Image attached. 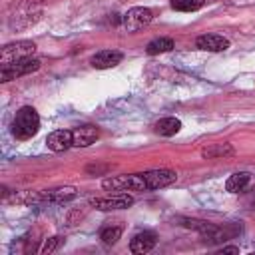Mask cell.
I'll list each match as a JSON object with an SVG mask.
<instances>
[{
    "mask_svg": "<svg viewBox=\"0 0 255 255\" xmlns=\"http://www.w3.org/2000/svg\"><path fill=\"white\" fill-rule=\"evenodd\" d=\"M40 129V116L32 106H24L16 112L14 120H12V135L20 141L30 139L32 135H36Z\"/></svg>",
    "mask_w": 255,
    "mask_h": 255,
    "instance_id": "3",
    "label": "cell"
},
{
    "mask_svg": "<svg viewBox=\"0 0 255 255\" xmlns=\"http://www.w3.org/2000/svg\"><path fill=\"white\" fill-rule=\"evenodd\" d=\"M169 4L177 12H195L205 4V0H169Z\"/></svg>",
    "mask_w": 255,
    "mask_h": 255,
    "instance_id": "19",
    "label": "cell"
},
{
    "mask_svg": "<svg viewBox=\"0 0 255 255\" xmlns=\"http://www.w3.org/2000/svg\"><path fill=\"white\" fill-rule=\"evenodd\" d=\"M179 129H181V122H179L177 118H163V120H159V122L155 124V131H157L159 135H165V137L175 135Z\"/></svg>",
    "mask_w": 255,
    "mask_h": 255,
    "instance_id": "16",
    "label": "cell"
},
{
    "mask_svg": "<svg viewBox=\"0 0 255 255\" xmlns=\"http://www.w3.org/2000/svg\"><path fill=\"white\" fill-rule=\"evenodd\" d=\"M122 60H124V54L122 52H118V50H102V52H98V54L92 56L90 64L94 68H98V70H106V68L118 66Z\"/></svg>",
    "mask_w": 255,
    "mask_h": 255,
    "instance_id": "12",
    "label": "cell"
},
{
    "mask_svg": "<svg viewBox=\"0 0 255 255\" xmlns=\"http://www.w3.org/2000/svg\"><path fill=\"white\" fill-rule=\"evenodd\" d=\"M155 241H157V237H155L153 231H141V233L131 237L129 251L131 253H147V251H151L155 247Z\"/></svg>",
    "mask_w": 255,
    "mask_h": 255,
    "instance_id": "14",
    "label": "cell"
},
{
    "mask_svg": "<svg viewBox=\"0 0 255 255\" xmlns=\"http://www.w3.org/2000/svg\"><path fill=\"white\" fill-rule=\"evenodd\" d=\"M58 245H60V237H58V235H54V237H50V239H44V243H42V247H40V253H42V255H48V253H52Z\"/></svg>",
    "mask_w": 255,
    "mask_h": 255,
    "instance_id": "20",
    "label": "cell"
},
{
    "mask_svg": "<svg viewBox=\"0 0 255 255\" xmlns=\"http://www.w3.org/2000/svg\"><path fill=\"white\" fill-rule=\"evenodd\" d=\"M100 135V129L96 126H80L76 129H72V143L74 147H88L92 145Z\"/></svg>",
    "mask_w": 255,
    "mask_h": 255,
    "instance_id": "11",
    "label": "cell"
},
{
    "mask_svg": "<svg viewBox=\"0 0 255 255\" xmlns=\"http://www.w3.org/2000/svg\"><path fill=\"white\" fill-rule=\"evenodd\" d=\"M42 16V8L34 2H22L14 8V12L8 16V26L12 30H22V28H28L32 24H36Z\"/></svg>",
    "mask_w": 255,
    "mask_h": 255,
    "instance_id": "4",
    "label": "cell"
},
{
    "mask_svg": "<svg viewBox=\"0 0 255 255\" xmlns=\"http://www.w3.org/2000/svg\"><path fill=\"white\" fill-rule=\"evenodd\" d=\"M195 46L205 52H223L229 48V40L219 34H201V36H197Z\"/></svg>",
    "mask_w": 255,
    "mask_h": 255,
    "instance_id": "10",
    "label": "cell"
},
{
    "mask_svg": "<svg viewBox=\"0 0 255 255\" xmlns=\"http://www.w3.org/2000/svg\"><path fill=\"white\" fill-rule=\"evenodd\" d=\"M90 205L100 211L128 209L133 205V197L128 193H116V195H106V197H94V199H90Z\"/></svg>",
    "mask_w": 255,
    "mask_h": 255,
    "instance_id": "8",
    "label": "cell"
},
{
    "mask_svg": "<svg viewBox=\"0 0 255 255\" xmlns=\"http://www.w3.org/2000/svg\"><path fill=\"white\" fill-rule=\"evenodd\" d=\"M255 187V175L249 171H237L225 181V189L229 193H247Z\"/></svg>",
    "mask_w": 255,
    "mask_h": 255,
    "instance_id": "9",
    "label": "cell"
},
{
    "mask_svg": "<svg viewBox=\"0 0 255 255\" xmlns=\"http://www.w3.org/2000/svg\"><path fill=\"white\" fill-rule=\"evenodd\" d=\"M46 145L52 151H66V149H70L74 145L72 143V131L70 129H56V131H52L46 137Z\"/></svg>",
    "mask_w": 255,
    "mask_h": 255,
    "instance_id": "13",
    "label": "cell"
},
{
    "mask_svg": "<svg viewBox=\"0 0 255 255\" xmlns=\"http://www.w3.org/2000/svg\"><path fill=\"white\" fill-rule=\"evenodd\" d=\"M124 233V227L122 225H106L100 229V239L106 243V245H114Z\"/></svg>",
    "mask_w": 255,
    "mask_h": 255,
    "instance_id": "18",
    "label": "cell"
},
{
    "mask_svg": "<svg viewBox=\"0 0 255 255\" xmlns=\"http://www.w3.org/2000/svg\"><path fill=\"white\" fill-rule=\"evenodd\" d=\"M74 197H76V187L64 185V187L42 189V191H20L18 195H14V201H18V203H40V201L64 203V201H70Z\"/></svg>",
    "mask_w": 255,
    "mask_h": 255,
    "instance_id": "2",
    "label": "cell"
},
{
    "mask_svg": "<svg viewBox=\"0 0 255 255\" xmlns=\"http://www.w3.org/2000/svg\"><path fill=\"white\" fill-rule=\"evenodd\" d=\"M219 253H239V249L237 247H221Z\"/></svg>",
    "mask_w": 255,
    "mask_h": 255,
    "instance_id": "21",
    "label": "cell"
},
{
    "mask_svg": "<svg viewBox=\"0 0 255 255\" xmlns=\"http://www.w3.org/2000/svg\"><path fill=\"white\" fill-rule=\"evenodd\" d=\"M36 52V44L32 40H18V42H10L2 48L0 52V64L2 66H8L16 60H22V58H30L34 56Z\"/></svg>",
    "mask_w": 255,
    "mask_h": 255,
    "instance_id": "5",
    "label": "cell"
},
{
    "mask_svg": "<svg viewBox=\"0 0 255 255\" xmlns=\"http://www.w3.org/2000/svg\"><path fill=\"white\" fill-rule=\"evenodd\" d=\"M253 209H255V199H253Z\"/></svg>",
    "mask_w": 255,
    "mask_h": 255,
    "instance_id": "22",
    "label": "cell"
},
{
    "mask_svg": "<svg viewBox=\"0 0 255 255\" xmlns=\"http://www.w3.org/2000/svg\"><path fill=\"white\" fill-rule=\"evenodd\" d=\"M177 179V173L173 169H149L143 173H126V175H114L102 181V187L108 191H149L159 189L165 185H171Z\"/></svg>",
    "mask_w": 255,
    "mask_h": 255,
    "instance_id": "1",
    "label": "cell"
},
{
    "mask_svg": "<svg viewBox=\"0 0 255 255\" xmlns=\"http://www.w3.org/2000/svg\"><path fill=\"white\" fill-rule=\"evenodd\" d=\"M40 68V60L38 58H22V60H16L8 66H2L0 68V80L2 82H10V80H16V78H22V76H28L32 72H36Z\"/></svg>",
    "mask_w": 255,
    "mask_h": 255,
    "instance_id": "6",
    "label": "cell"
},
{
    "mask_svg": "<svg viewBox=\"0 0 255 255\" xmlns=\"http://www.w3.org/2000/svg\"><path fill=\"white\" fill-rule=\"evenodd\" d=\"M233 153H235L233 145L225 141V143H211V145H207L201 151V157H205V159H219V157H227V155H233Z\"/></svg>",
    "mask_w": 255,
    "mask_h": 255,
    "instance_id": "15",
    "label": "cell"
},
{
    "mask_svg": "<svg viewBox=\"0 0 255 255\" xmlns=\"http://www.w3.org/2000/svg\"><path fill=\"white\" fill-rule=\"evenodd\" d=\"M151 20H153V12H151L149 8L135 6V8H129V10L122 16V28H124L126 32H139V30L145 28Z\"/></svg>",
    "mask_w": 255,
    "mask_h": 255,
    "instance_id": "7",
    "label": "cell"
},
{
    "mask_svg": "<svg viewBox=\"0 0 255 255\" xmlns=\"http://www.w3.org/2000/svg\"><path fill=\"white\" fill-rule=\"evenodd\" d=\"M173 48V40L171 38H155L151 40L147 46H145V52L149 56H155V54H163V52H169Z\"/></svg>",
    "mask_w": 255,
    "mask_h": 255,
    "instance_id": "17",
    "label": "cell"
}]
</instances>
